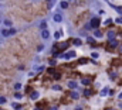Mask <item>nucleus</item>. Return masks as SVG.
<instances>
[{
    "label": "nucleus",
    "mask_w": 122,
    "mask_h": 110,
    "mask_svg": "<svg viewBox=\"0 0 122 110\" xmlns=\"http://www.w3.org/2000/svg\"><path fill=\"white\" fill-rule=\"evenodd\" d=\"M53 20H54V23H61V21H62L61 13H54V14H53Z\"/></svg>",
    "instance_id": "obj_1"
},
{
    "label": "nucleus",
    "mask_w": 122,
    "mask_h": 110,
    "mask_svg": "<svg viewBox=\"0 0 122 110\" xmlns=\"http://www.w3.org/2000/svg\"><path fill=\"white\" fill-rule=\"evenodd\" d=\"M62 58L64 59H72V58H75V51H68L67 54L62 55Z\"/></svg>",
    "instance_id": "obj_2"
},
{
    "label": "nucleus",
    "mask_w": 122,
    "mask_h": 110,
    "mask_svg": "<svg viewBox=\"0 0 122 110\" xmlns=\"http://www.w3.org/2000/svg\"><path fill=\"white\" fill-rule=\"evenodd\" d=\"M40 35H41L43 40H48V38H50V31H48L47 28H46V30H41V34H40Z\"/></svg>",
    "instance_id": "obj_3"
},
{
    "label": "nucleus",
    "mask_w": 122,
    "mask_h": 110,
    "mask_svg": "<svg viewBox=\"0 0 122 110\" xmlns=\"http://www.w3.org/2000/svg\"><path fill=\"white\" fill-rule=\"evenodd\" d=\"M38 97H40V93H38L37 90H33V92L30 93V99L31 100H37Z\"/></svg>",
    "instance_id": "obj_4"
},
{
    "label": "nucleus",
    "mask_w": 122,
    "mask_h": 110,
    "mask_svg": "<svg viewBox=\"0 0 122 110\" xmlns=\"http://www.w3.org/2000/svg\"><path fill=\"white\" fill-rule=\"evenodd\" d=\"M98 26H99V18H92V20H91V24H90V27L97 28Z\"/></svg>",
    "instance_id": "obj_5"
},
{
    "label": "nucleus",
    "mask_w": 122,
    "mask_h": 110,
    "mask_svg": "<svg viewBox=\"0 0 122 110\" xmlns=\"http://www.w3.org/2000/svg\"><path fill=\"white\" fill-rule=\"evenodd\" d=\"M3 24L6 26V28H11V27H13V21H11V20H9V18L3 20Z\"/></svg>",
    "instance_id": "obj_6"
},
{
    "label": "nucleus",
    "mask_w": 122,
    "mask_h": 110,
    "mask_svg": "<svg viewBox=\"0 0 122 110\" xmlns=\"http://www.w3.org/2000/svg\"><path fill=\"white\" fill-rule=\"evenodd\" d=\"M67 86H68L70 89H77L78 85H77V82H74V81H68V82H67Z\"/></svg>",
    "instance_id": "obj_7"
},
{
    "label": "nucleus",
    "mask_w": 122,
    "mask_h": 110,
    "mask_svg": "<svg viewBox=\"0 0 122 110\" xmlns=\"http://www.w3.org/2000/svg\"><path fill=\"white\" fill-rule=\"evenodd\" d=\"M1 35L3 37H11L10 35V28H3L1 30Z\"/></svg>",
    "instance_id": "obj_8"
},
{
    "label": "nucleus",
    "mask_w": 122,
    "mask_h": 110,
    "mask_svg": "<svg viewBox=\"0 0 122 110\" xmlns=\"http://www.w3.org/2000/svg\"><path fill=\"white\" fill-rule=\"evenodd\" d=\"M13 87H14V90H16V92H20V90L23 89V85H21V83H14V86H13Z\"/></svg>",
    "instance_id": "obj_9"
},
{
    "label": "nucleus",
    "mask_w": 122,
    "mask_h": 110,
    "mask_svg": "<svg viewBox=\"0 0 122 110\" xmlns=\"http://www.w3.org/2000/svg\"><path fill=\"white\" fill-rule=\"evenodd\" d=\"M109 47H111V48H117V47H118V42H117L115 40H111V41H109Z\"/></svg>",
    "instance_id": "obj_10"
},
{
    "label": "nucleus",
    "mask_w": 122,
    "mask_h": 110,
    "mask_svg": "<svg viewBox=\"0 0 122 110\" xmlns=\"http://www.w3.org/2000/svg\"><path fill=\"white\" fill-rule=\"evenodd\" d=\"M11 107L14 110H21V105H19V103H11Z\"/></svg>",
    "instance_id": "obj_11"
},
{
    "label": "nucleus",
    "mask_w": 122,
    "mask_h": 110,
    "mask_svg": "<svg viewBox=\"0 0 122 110\" xmlns=\"http://www.w3.org/2000/svg\"><path fill=\"white\" fill-rule=\"evenodd\" d=\"M108 38L109 40H114L115 38V31H108Z\"/></svg>",
    "instance_id": "obj_12"
},
{
    "label": "nucleus",
    "mask_w": 122,
    "mask_h": 110,
    "mask_svg": "<svg viewBox=\"0 0 122 110\" xmlns=\"http://www.w3.org/2000/svg\"><path fill=\"white\" fill-rule=\"evenodd\" d=\"M60 7H61V9H67V7H68V1H65V0H64V1H61Z\"/></svg>",
    "instance_id": "obj_13"
},
{
    "label": "nucleus",
    "mask_w": 122,
    "mask_h": 110,
    "mask_svg": "<svg viewBox=\"0 0 122 110\" xmlns=\"http://www.w3.org/2000/svg\"><path fill=\"white\" fill-rule=\"evenodd\" d=\"M94 35H95L97 38H101V37H102V32H101L99 30H95V32H94Z\"/></svg>",
    "instance_id": "obj_14"
},
{
    "label": "nucleus",
    "mask_w": 122,
    "mask_h": 110,
    "mask_svg": "<svg viewBox=\"0 0 122 110\" xmlns=\"http://www.w3.org/2000/svg\"><path fill=\"white\" fill-rule=\"evenodd\" d=\"M109 93V90H108V87H105V89H102L101 90V96H107Z\"/></svg>",
    "instance_id": "obj_15"
},
{
    "label": "nucleus",
    "mask_w": 122,
    "mask_h": 110,
    "mask_svg": "<svg viewBox=\"0 0 122 110\" xmlns=\"http://www.w3.org/2000/svg\"><path fill=\"white\" fill-rule=\"evenodd\" d=\"M14 97H16V99H23V93L16 92V93H14Z\"/></svg>",
    "instance_id": "obj_16"
},
{
    "label": "nucleus",
    "mask_w": 122,
    "mask_h": 110,
    "mask_svg": "<svg viewBox=\"0 0 122 110\" xmlns=\"http://www.w3.org/2000/svg\"><path fill=\"white\" fill-rule=\"evenodd\" d=\"M71 97H72V99H75V100H77V99H78V97H80V93H77V92H72V93H71Z\"/></svg>",
    "instance_id": "obj_17"
},
{
    "label": "nucleus",
    "mask_w": 122,
    "mask_h": 110,
    "mask_svg": "<svg viewBox=\"0 0 122 110\" xmlns=\"http://www.w3.org/2000/svg\"><path fill=\"white\" fill-rule=\"evenodd\" d=\"M40 28H41V30H46V28H47V23H46V21H41V23H40Z\"/></svg>",
    "instance_id": "obj_18"
},
{
    "label": "nucleus",
    "mask_w": 122,
    "mask_h": 110,
    "mask_svg": "<svg viewBox=\"0 0 122 110\" xmlns=\"http://www.w3.org/2000/svg\"><path fill=\"white\" fill-rule=\"evenodd\" d=\"M74 44H75V45H81V44H82V41H81L80 38H77V40H74Z\"/></svg>",
    "instance_id": "obj_19"
},
{
    "label": "nucleus",
    "mask_w": 122,
    "mask_h": 110,
    "mask_svg": "<svg viewBox=\"0 0 122 110\" xmlns=\"http://www.w3.org/2000/svg\"><path fill=\"white\" fill-rule=\"evenodd\" d=\"M91 56L94 58V59H98V56H99V54H98V52H91Z\"/></svg>",
    "instance_id": "obj_20"
},
{
    "label": "nucleus",
    "mask_w": 122,
    "mask_h": 110,
    "mask_svg": "<svg viewBox=\"0 0 122 110\" xmlns=\"http://www.w3.org/2000/svg\"><path fill=\"white\" fill-rule=\"evenodd\" d=\"M60 31H56V32H54V38H56V40H58V38H60Z\"/></svg>",
    "instance_id": "obj_21"
},
{
    "label": "nucleus",
    "mask_w": 122,
    "mask_h": 110,
    "mask_svg": "<svg viewBox=\"0 0 122 110\" xmlns=\"http://www.w3.org/2000/svg\"><path fill=\"white\" fill-rule=\"evenodd\" d=\"M4 103H6V97L0 96V105H4Z\"/></svg>",
    "instance_id": "obj_22"
},
{
    "label": "nucleus",
    "mask_w": 122,
    "mask_h": 110,
    "mask_svg": "<svg viewBox=\"0 0 122 110\" xmlns=\"http://www.w3.org/2000/svg\"><path fill=\"white\" fill-rule=\"evenodd\" d=\"M82 85H90V79H82Z\"/></svg>",
    "instance_id": "obj_23"
},
{
    "label": "nucleus",
    "mask_w": 122,
    "mask_h": 110,
    "mask_svg": "<svg viewBox=\"0 0 122 110\" xmlns=\"http://www.w3.org/2000/svg\"><path fill=\"white\" fill-rule=\"evenodd\" d=\"M84 93H85V96H90V95H91V90H88V89H85V90H84Z\"/></svg>",
    "instance_id": "obj_24"
},
{
    "label": "nucleus",
    "mask_w": 122,
    "mask_h": 110,
    "mask_svg": "<svg viewBox=\"0 0 122 110\" xmlns=\"http://www.w3.org/2000/svg\"><path fill=\"white\" fill-rule=\"evenodd\" d=\"M53 89H54V90H61V87L58 86V85H54V86H53Z\"/></svg>",
    "instance_id": "obj_25"
},
{
    "label": "nucleus",
    "mask_w": 122,
    "mask_h": 110,
    "mask_svg": "<svg viewBox=\"0 0 122 110\" xmlns=\"http://www.w3.org/2000/svg\"><path fill=\"white\" fill-rule=\"evenodd\" d=\"M115 21H117V23H118V24H122V17H118V18H117V20H115Z\"/></svg>",
    "instance_id": "obj_26"
},
{
    "label": "nucleus",
    "mask_w": 122,
    "mask_h": 110,
    "mask_svg": "<svg viewBox=\"0 0 122 110\" xmlns=\"http://www.w3.org/2000/svg\"><path fill=\"white\" fill-rule=\"evenodd\" d=\"M111 23H112L111 18H107V20H105V26H107V24H111Z\"/></svg>",
    "instance_id": "obj_27"
},
{
    "label": "nucleus",
    "mask_w": 122,
    "mask_h": 110,
    "mask_svg": "<svg viewBox=\"0 0 122 110\" xmlns=\"http://www.w3.org/2000/svg\"><path fill=\"white\" fill-rule=\"evenodd\" d=\"M43 48H44V45L41 44V45H38V48H37V50H38V51H43Z\"/></svg>",
    "instance_id": "obj_28"
},
{
    "label": "nucleus",
    "mask_w": 122,
    "mask_h": 110,
    "mask_svg": "<svg viewBox=\"0 0 122 110\" xmlns=\"http://www.w3.org/2000/svg\"><path fill=\"white\" fill-rule=\"evenodd\" d=\"M118 99H119V100H121V99H122V92H121V93H119V95H118Z\"/></svg>",
    "instance_id": "obj_29"
},
{
    "label": "nucleus",
    "mask_w": 122,
    "mask_h": 110,
    "mask_svg": "<svg viewBox=\"0 0 122 110\" xmlns=\"http://www.w3.org/2000/svg\"><path fill=\"white\" fill-rule=\"evenodd\" d=\"M50 110H58V109H57L56 106H53V107H51V109H50Z\"/></svg>",
    "instance_id": "obj_30"
},
{
    "label": "nucleus",
    "mask_w": 122,
    "mask_h": 110,
    "mask_svg": "<svg viewBox=\"0 0 122 110\" xmlns=\"http://www.w3.org/2000/svg\"><path fill=\"white\" fill-rule=\"evenodd\" d=\"M74 110H82V109H81V107H75Z\"/></svg>",
    "instance_id": "obj_31"
},
{
    "label": "nucleus",
    "mask_w": 122,
    "mask_h": 110,
    "mask_svg": "<svg viewBox=\"0 0 122 110\" xmlns=\"http://www.w3.org/2000/svg\"><path fill=\"white\" fill-rule=\"evenodd\" d=\"M1 23H3V20H1V18H0V24H1Z\"/></svg>",
    "instance_id": "obj_32"
},
{
    "label": "nucleus",
    "mask_w": 122,
    "mask_h": 110,
    "mask_svg": "<svg viewBox=\"0 0 122 110\" xmlns=\"http://www.w3.org/2000/svg\"><path fill=\"white\" fill-rule=\"evenodd\" d=\"M119 50H121V51H122V45H121V47H119Z\"/></svg>",
    "instance_id": "obj_33"
},
{
    "label": "nucleus",
    "mask_w": 122,
    "mask_h": 110,
    "mask_svg": "<svg viewBox=\"0 0 122 110\" xmlns=\"http://www.w3.org/2000/svg\"><path fill=\"white\" fill-rule=\"evenodd\" d=\"M47 1H50V0H47Z\"/></svg>",
    "instance_id": "obj_34"
},
{
    "label": "nucleus",
    "mask_w": 122,
    "mask_h": 110,
    "mask_svg": "<svg viewBox=\"0 0 122 110\" xmlns=\"http://www.w3.org/2000/svg\"><path fill=\"white\" fill-rule=\"evenodd\" d=\"M37 110H40V109H37Z\"/></svg>",
    "instance_id": "obj_35"
},
{
    "label": "nucleus",
    "mask_w": 122,
    "mask_h": 110,
    "mask_svg": "<svg viewBox=\"0 0 122 110\" xmlns=\"http://www.w3.org/2000/svg\"><path fill=\"white\" fill-rule=\"evenodd\" d=\"M0 110H3V109H0Z\"/></svg>",
    "instance_id": "obj_36"
},
{
    "label": "nucleus",
    "mask_w": 122,
    "mask_h": 110,
    "mask_svg": "<svg viewBox=\"0 0 122 110\" xmlns=\"http://www.w3.org/2000/svg\"><path fill=\"white\" fill-rule=\"evenodd\" d=\"M67 1H68V0H67Z\"/></svg>",
    "instance_id": "obj_37"
}]
</instances>
